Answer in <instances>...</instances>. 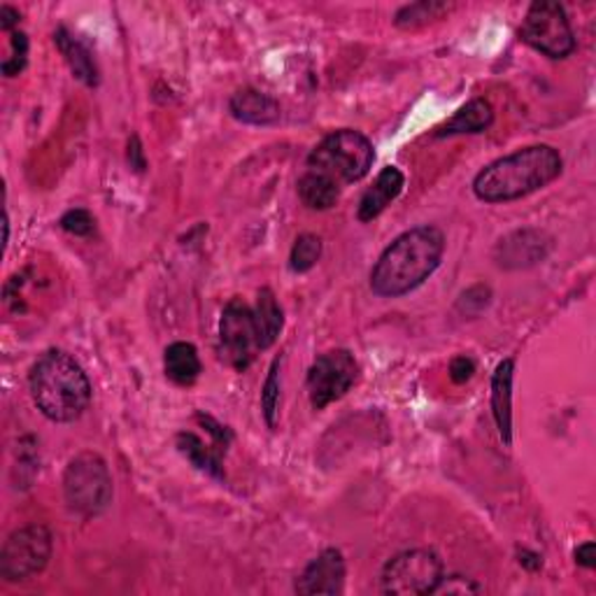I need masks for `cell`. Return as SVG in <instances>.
I'll return each instance as SVG.
<instances>
[{
    "label": "cell",
    "mask_w": 596,
    "mask_h": 596,
    "mask_svg": "<svg viewBox=\"0 0 596 596\" xmlns=\"http://www.w3.org/2000/svg\"><path fill=\"white\" fill-rule=\"evenodd\" d=\"M61 229L70 236H91L93 229H96V219L89 210H82V208H74V210H68L63 217H61Z\"/></svg>",
    "instance_id": "cell-26"
},
{
    "label": "cell",
    "mask_w": 596,
    "mask_h": 596,
    "mask_svg": "<svg viewBox=\"0 0 596 596\" xmlns=\"http://www.w3.org/2000/svg\"><path fill=\"white\" fill-rule=\"evenodd\" d=\"M359 364L350 350H329L319 355L308 368V396L315 410H325L355 387Z\"/></svg>",
    "instance_id": "cell-10"
},
{
    "label": "cell",
    "mask_w": 596,
    "mask_h": 596,
    "mask_svg": "<svg viewBox=\"0 0 596 596\" xmlns=\"http://www.w3.org/2000/svg\"><path fill=\"white\" fill-rule=\"evenodd\" d=\"M522 42L548 59H566L576 52V36L564 6L555 0H538L522 21Z\"/></svg>",
    "instance_id": "cell-6"
},
{
    "label": "cell",
    "mask_w": 596,
    "mask_h": 596,
    "mask_svg": "<svg viewBox=\"0 0 596 596\" xmlns=\"http://www.w3.org/2000/svg\"><path fill=\"white\" fill-rule=\"evenodd\" d=\"M296 189H298V198H301V203L306 208L319 210V212L331 210L340 201V193H342V189L336 182H331L329 178L319 176V172L308 170V168H306L304 176L298 178Z\"/></svg>",
    "instance_id": "cell-21"
},
{
    "label": "cell",
    "mask_w": 596,
    "mask_h": 596,
    "mask_svg": "<svg viewBox=\"0 0 596 596\" xmlns=\"http://www.w3.org/2000/svg\"><path fill=\"white\" fill-rule=\"evenodd\" d=\"M553 240L543 231L525 229L515 231L496 245V264L501 268H527L548 257Z\"/></svg>",
    "instance_id": "cell-12"
},
{
    "label": "cell",
    "mask_w": 596,
    "mask_h": 596,
    "mask_svg": "<svg viewBox=\"0 0 596 596\" xmlns=\"http://www.w3.org/2000/svg\"><path fill=\"white\" fill-rule=\"evenodd\" d=\"M319 257H321V238L315 234H304V236L296 238V242L291 247L289 268L294 272H308L317 266Z\"/></svg>",
    "instance_id": "cell-23"
},
{
    "label": "cell",
    "mask_w": 596,
    "mask_h": 596,
    "mask_svg": "<svg viewBox=\"0 0 596 596\" xmlns=\"http://www.w3.org/2000/svg\"><path fill=\"white\" fill-rule=\"evenodd\" d=\"M229 112L236 121L247 123V127H272V123H278L282 117L280 103L276 98L252 87L238 89L229 98Z\"/></svg>",
    "instance_id": "cell-13"
},
{
    "label": "cell",
    "mask_w": 596,
    "mask_h": 596,
    "mask_svg": "<svg viewBox=\"0 0 596 596\" xmlns=\"http://www.w3.org/2000/svg\"><path fill=\"white\" fill-rule=\"evenodd\" d=\"M443 576V562L434 550H406L385 564L380 587L391 596H425L436 594Z\"/></svg>",
    "instance_id": "cell-8"
},
{
    "label": "cell",
    "mask_w": 596,
    "mask_h": 596,
    "mask_svg": "<svg viewBox=\"0 0 596 596\" xmlns=\"http://www.w3.org/2000/svg\"><path fill=\"white\" fill-rule=\"evenodd\" d=\"M372 161H376L372 142L355 129H340L329 133L312 149L306 168L345 189L347 185L364 180Z\"/></svg>",
    "instance_id": "cell-4"
},
{
    "label": "cell",
    "mask_w": 596,
    "mask_h": 596,
    "mask_svg": "<svg viewBox=\"0 0 596 596\" xmlns=\"http://www.w3.org/2000/svg\"><path fill=\"white\" fill-rule=\"evenodd\" d=\"M52 532L44 525H27L21 529H14L0 550V578L6 583H23L49 564L52 557Z\"/></svg>",
    "instance_id": "cell-7"
},
{
    "label": "cell",
    "mask_w": 596,
    "mask_h": 596,
    "mask_svg": "<svg viewBox=\"0 0 596 596\" xmlns=\"http://www.w3.org/2000/svg\"><path fill=\"white\" fill-rule=\"evenodd\" d=\"M163 370L166 378L178 387H191L203 372L201 357L191 342L178 340L166 347L163 352Z\"/></svg>",
    "instance_id": "cell-17"
},
{
    "label": "cell",
    "mask_w": 596,
    "mask_h": 596,
    "mask_svg": "<svg viewBox=\"0 0 596 596\" xmlns=\"http://www.w3.org/2000/svg\"><path fill=\"white\" fill-rule=\"evenodd\" d=\"M406 187V176L396 168V166H387L378 172V178L372 180V185L364 191L359 208H357V219L361 224H368L376 217H380L396 198L401 196Z\"/></svg>",
    "instance_id": "cell-14"
},
{
    "label": "cell",
    "mask_w": 596,
    "mask_h": 596,
    "mask_svg": "<svg viewBox=\"0 0 596 596\" xmlns=\"http://www.w3.org/2000/svg\"><path fill=\"white\" fill-rule=\"evenodd\" d=\"M10 44H12V54L3 61L0 68H3L6 78H17V74L29 63V36L14 31L10 33Z\"/></svg>",
    "instance_id": "cell-25"
},
{
    "label": "cell",
    "mask_w": 596,
    "mask_h": 596,
    "mask_svg": "<svg viewBox=\"0 0 596 596\" xmlns=\"http://www.w3.org/2000/svg\"><path fill=\"white\" fill-rule=\"evenodd\" d=\"M19 12L10 6H3L0 8V29H3L6 33H14V27L19 23Z\"/></svg>",
    "instance_id": "cell-30"
},
{
    "label": "cell",
    "mask_w": 596,
    "mask_h": 596,
    "mask_svg": "<svg viewBox=\"0 0 596 596\" xmlns=\"http://www.w3.org/2000/svg\"><path fill=\"white\" fill-rule=\"evenodd\" d=\"M54 44L61 52L63 61L68 63L74 80H80L85 87H98V82H101V74H98L96 59L91 54V49L78 36L70 33L66 27H61L54 31Z\"/></svg>",
    "instance_id": "cell-16"
},
{
    "label": "cell",
    "mask_w": 596,
    "mask_h": 596,
    "mask_svg": "<svg viewBox=\"0 0 596 596\" xmlns=\"http://www.w3.org/2000/svg\"><path fill=\"white\" fill-rule=\"evenodd\" d=\"M445 255V236L434 224L408 229L391 245L370 270V289L380 298H401L425 285Z\"/></svg>",
    "instance_id": "cell-1"
},
{
    "label": "cell",
    "mask_w": 596,
    "mask_h": 596,
    "mask_svg": "<svg viewBox=\"0 0 596 596\" xmlns=\"http://www.w3.org/2000/svg\"><path fill=\"white\" fill-rule=\"evenodd\" d=\"M255 310L242 298H231L219 319V359L229 368L245 372L259 355Z\"/></svg>",
    "instance_id": "cell-9"
},
{
    "label": "cell",
    "mask_w": 596,
    "mask_h": 596,
    "mask_svg": "<svg viewBox=\"0 0 596 596\" xmlns=\"http://www.w3.org/2000/svg\"><path fill=\"white\" fill-rule=\"evenodd\" d=\"M280 366L282 357H276L268 368V378L261 389V410L266 417V425L276 429L278 425V406H280Z\"/></svg>",
    "instance_id": "cell-22"
},
{
    "label": "cell",
    "mask_w": 596,
    "mask_h": 596,
    "mask_svg": "<svg viewBox=\"0 0 596 596\" xmlns=\"http://www.w3.org/2000/svg\"><path fill=\"white\" fill-rule=\"evenodd\" d=\"M36 408L57 425L80 419L91 404V383L85 368L63 350L42 352L29 372Z\"/></svg>",
    "instance_id": "cell-3"
},
{
    "label": "cell",
    "mask_w": 596,
    "mask_h": 596,
    "mask_svg": "<svg viewBox=\"0 0 596 596\" xmlns=\"http://www.w3.org/2000/svg\"><path fill=\"white\" fill-rule=\"evenodd\" d=\"M576 562L580 566H585V568H594L596 566V548H594L592 540L578 545V548H576Z\"/></svg>",
    "instance_id": "cell-29"
},
{
    "label": "cell",
    "mask_w": 596,
    "mask_h": 596,
    "mask_svg": "<svg viewBox=\"0 0 596 596\" xmlns=\"http://www.w3.org/2000/svg\"><path fill=\"white\" fill-rule=\"evenodd\" d=\"M255 310V321H257V336H259V350H268V347L276 345V340L282 334L285 327V315L278 304L276 294H272L268 287L259 291L257 304L252 306Z\"/></svg>",
    "instance_id": "cell-20"
},
{
    "label": "cell",
    "mask_w": 596,
    "mask_h": 596,
    "mask_svg": "<svg viewBox=\"0 0 596 596\" xmlns=\"http://www.w3.org/2000/svg\"><path fill=\"white\" fill-rule=\"evenodd\" d=\"M494 121V108L485 101V98H474L466 106H461L443 127L436 129L438 138L450 136H466V133H483L491 127Z\"/></svg>",
    "instance_id": "cell-18"
},
{
    "label": "cell",
    "mask_w": 596,
    "mask_h": 596,
    "mask_svg": "<svg viewBox=\"0 0 596 596\" xmlns=\"http://www.w3.org/2000/svg\"><path fill=\"white\" fill-rule=\"evenodd\" d=\"M345 576H347V566L345 557L336 548L321 550L306 568L304 574L296 578V594L304 596H315V594H327L336 596L342 594L345 589Z\"/></svg>",
    "instance_id": "cell-11"
},
{
    "label": "cell",
    "mask_w": 596,
    "mask_h": 596,
    "mask_svg": "<svg viewBox=\"0 0 596 596\" xmlns=\"http://www.w3.org/2000/svg\"><path fill=\"white\" fill-rule=\"evenodd\" d=\"M129 163H131V168L138 170V172H142L145 166H147V163H145L142 145H140V138H138V136H133L131 142H129Z\"/></svg>",
    "instance_id": "cell-28"
},
{
    "label": "cell",
    "mask_w": 596,
    "mask_h": 596,
    "mask_svg": "<svg viewBox=\"0 0 596 596\" xmlns=\"http://www.w3.org/2000/svg\"><path fill=\"white\" fill-rule=\"evenodd\" d=\"M474 372H476V361L466 355H459L450 361V378L455 385L468 383L470 378H474Z\"/></svg>",
    "instance_id": "cell-27"
},
{
    "label": "cell",
    "mask_w": 596,
    "mask_h": 596,
    "mask_svg": "<svg viewBox=\"0 0 596 596\" xmlns=\"http://www.w3.org/2000/svg\"><path fill=\"white\" fill-rule=\"evenodd\" d=\"M178 450L182 453L185 459H189L198 470H203V474L224 480V466H221V457L227 450H221L217 443H206L201 436H196L191 431H182L176 438Z\"/></svg>",
    "instance_id": "cell-19"
},
{
    "label": "cell",
    "mask_w": 596,
    "mask_h": 596,
    "mask_svg": "<svg viewBox=\"0 0 596 596\" xmlns=\"http://www.w3.org/2000/svg\"><path fill=\"white\" fill-rule=\"evenodd\" d=\"M447 10L450 8H447L445 3H413L396 12L394 23L399 29H417V27H425V23H429L431 19L443 17Z\"/></svg>",
    "instance_id": "cell-24"
},
{
    "label": "cell",
    "mask_w": 596,
    "mask_h": 596,
    "mask_svg": "<svg viewBox=\"0 0 596 596\" xmlns=\"http://www.w3.org/2000/svg\"><path fill=\"white\" fill-rule=\"evenodd\" d=\"M513 378L515 359L508 357L496 366L491 376V415L506 447L513 445Z\"/></svg>",
    "instance_id": "cell-15"
},
{
    "label": "cell",
    "mask_w": 596,
    "mask_h": 596,
    "mask_svg": "<svg viewBox=\"0 0 596 596\" xmlns=\"http://www.w3.org/2000/svg\"><path fill=\"white\" fill-rule=\"evenodd\" d=\"M564 159L550 145H529L491 161L474 178V193L483 203H510L555 182Z\"/></svg>",
    "instance_id": "cell-2"
},
{
    "label": "cell",
    "mask_w": 596,
    "mask_h": 596,
    "mask_svg": "<svg viewBox=\"0 0 596 596\" xmlns=\"http://www.w3.org/2000/svg\"><path fill=\"white\" fill-rule=\"evenodd\" d=\"M63 499L70 513L96 517L112 504V476L106 459L96 453L72 457L63 470Z\"/></svg>",
    "instance_id": "cell-5"
}]
</instances>
